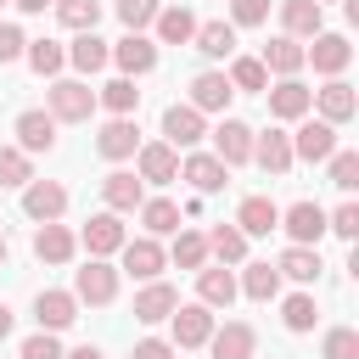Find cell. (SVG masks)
Returning <instances> with one entry per match:
<instances>
[{
    "label": "cell",
    "mask_w": 359,
    "mask_h": 359,
    "mask_svg": "<svg viewBox=\"0 0 359 359\" xmlns=\"http://www.w3.org/2000/svg\"><path fill=\"white\" fill-rule=\"evenodd\" d=\"M95 112V90L79 84V79H56L50 84V118L56 123H84Z\"/></svg>",
    "instance_id": "1"
},
{
    "label": "cell",
    "mask_w": 359,
    "mask_h": 359,
    "mask_svg": "<svg viewBox=\"0 0 359 359\" xmlns=\"http://www.w3.org/2000/svg\"><path fill=\"white\" fill-rule=\"evenodd\" d=\"M73 297H79V303H95V309L112 303V297H118V269H112L107 258H90V264L73 275Z\"/></svg>",
    "instance_id": "2"
},
{
    "label": "cell",
    "mask_w": 359,
    "mask_h": 359,
    "mask_svg": "<svg viewBox=\"0 0 359 359\" xmlns=\"http://www.w3.org/2000/svg\"><path fill=\"white\" fill-rule=\"evenodd\" d=\"M331 151H337V123H325V118H303L297 135H292V157H303V163H325Z\"/></svg>",
    "instance_id": "3"
},
{
    "label": "cell",
    "mask_w": 359,
    "mask_h": 359,
    "mask_svg": "<svg viewBox=\"0 0 359 359\" xmlns=\"http://www.w3.org/2000/svg\"><path fill=\"white\" fill-rule=\"evenodd\" d=\"M275 230H286L292 247H314V241L325 236V208H320V202H292V208L280 213Z\"/></svg>",
    "instance_id": "4"
},
{
    "label": "cell",
    "mask_w": 359,
    "mask_h": 359,
    "mask_svg": "<svg viewBox=\"0 0 359 359\" xmlns=\"http://www.w3.org/2000/svg\"><path fill=\"white\" fill-rule=\"evenodd\" d=\"M135 168H140V180H146V185H168V180H180V151H174L168 140L135 146Z\"/></svg>",
    "instance_id": "5"
},
{
    "label": "cell",
    "mask_w": 359,
    "mask_h": 359,
    "mask_svg": "<svg viewBox=\"0 0 359 359\" xmlns=\"http://www.w3.org/2000/svg\"><path fill=\"white\" fill-rule=\"evenodd\" d=\"M62 208H67V191H62L56 180H28V185H22V213H28L34 224L62 219Z\"/></svg>",
    "instance_id": "6"
},
{
    "label": "cell",
    "mask_w": 359,
    "mask_h": 359,
    "mask_svg": "<svg viewBox=\"0 0 359 359\" xmlns=\"http://www.w3.org/2000/svg\"><path fill=\"white\" fill-rule=\"evenodd\" d=\"M79 241L90 247V258H112V252L129 241V230H123V219H118V213H90Z\"/></svg>",
    "instance_id": "7"
},
{
    "label": "cell",
    "mask_w": 359,
    "mask_h": 359,
    "mask_svg": "<svg viewBox=\"0 0 359 359\" xmlns=\"http://www.w3.org/2000/svg\"><path fill=\"white\" fill-rule=\"evenodd\" d=\"M174 342L180 348H202L208 337H213V309L208 303H174Z\"/></svg>",
    "instance_id": "8"
},
{
    "label": "cell",
    "mask_w": 359,
    "mask_h": 359,
    "mask_svg": "<svg viewBox=\"0 0 359 359\" xmlns=\"http://www.w3.org/2000/svg\"><path fill=\"white\" fill-rule=\"evenodd\" d=\"M303 62H314V73L337 79V73L353 62V45H348V34H314V45L303 50Z\"/></svg>",
    "instance_id": "9"
},
{
    "label": "cell",
    "mask_w": 359,
    "mask_h": 359,
    "mask_svg": "<svg viewBox=\"0 0 359 359\" xmlns=\"http://www.w3.org/2000/svg\"><path fill=\"white\" fill-rule=\"evenodd\" d=\"M213 157H219L224 168H236V163H252V129H247L241 118H224V123L213 129Z\"/></svg>",
    "instance_id": "10"
},
{
    "label": "cell",
    "mask_w": 359,
    "mask_h": 359,
    "mask_svg": "<svg viewBox=\"0 0 359 359\" xmlns=\"http://www.w3.org/2000/svg\"><path fill=\"white\" fill-rule=\"evenodd\" d=\"M264 95H269V112H275L280 123H297V118H309V107H314V90L297 84V79H280V84L264 90Z\"/></svg>",
    "instance_id": "11"
},
{
    "label": "cell",
    "mask_w": 359,
    "mask_h": 359,
    "mask_svg": "<svg viewBox=\"0 0 359 359\" xmlns=\"http://www.w3.org/2000/svg\"><path fill=\"white\" fill-rule=\"evenodd\" d=\"M252 163L264 168V174H292V135H280V129H264V135H252Z\"/></svg>",
    "instance_id": "12"
},
{
    "label": "cell",
    "mask_w": 359,
    "mask_h": 359,
    "mask_svg": "<svg viewBox=\"0 0 359 359\" xmlns=\"http://www.w3.org/2000/svg\"><path fill=\"white\" fill-rule=\"evenodd\" d=\"M112 62L123 67V79H140V73L157 67V45H151L146 34H123V39L112 45Z\"/></svg>",
    "instance_id": "13"
},
{
    "label": "cell",
    "mask_w": 359,
    "mask_h": 359,
    "mask_svg": "<svg viewBox=\"0 0 359 359\" xmlns=\"http://www.w3.org/2000/svg\"><path fill=\"white\" fill-rule=\"evenodd\" d=\"M163 135H168V146H196V140L208 135V123H202V112H196L191 101H174V107L163 112Z\"/></svg>",
    "instance_id": "14"
},
{
    "label": "cell",
    "mask_w": 359,
    "mask_h": 359,
    "mask_svg": "<svg viewBox=\"0 0 359 359\" xmlns=\"http://www.w3.org/2000/svg\"><path fill=\"white\" fill-rule=\"evenodd\" d=\"M118 252H123V269H129L135 280H157V275H163V264H168V252H163L151 236H140V241H123Z\"/></svg>",
    "instance_id": "15"
},
{
    "label": "cell",
    "mask_w": 359,
    "mask_h": 359,
    "mask_svg": "<svg viewBox=\"0 0 359 359\" xmlns=\"http://www.w3.org/2000/svg\"><path fill=\"white\" fill-rule=\"evenodd\" d=\"M174 303H180V292H174L168 280H146V286L135 292V320H140V325H157V320L174 314Z\"/></svg>",
    "instance_id": "16"
},
{
    "label": "cell",
    "mask_w": 359,
    "mask_h": 359,
    "mask_svg": "<svg viewBox=\"0 0 359 359\" xmlns=\"http://www.w3.org/2000/svg\"><path fill=\"white\" fill-rule=\"evenodd\" d=\"M34 320H39V331H67L79 320V297L73 292H39L34 297Z\"/></svg>",
    "instance_id": "17"
},
{
    "label": "cell",
    "mask_w": 359,
    "mask_h": 359,
    "mask_svg": "<svg viewBox=\"0 0 359 359\" xmlns=\"http://www.w3.org/2000/svg\"><path fill=\"white\" fill-rule=\"evenodd\" d=\"M208 348H213V359H252L258 331H252L247 320H230V325H219V331L208 337Z\"/></svg>",
    "instance_id": "18"
},
{
    "label": "cell",
    "mask_w": 359,
    "mask_h": 359,
    "mask_svg": "<svg viewBox=\"0 0 359 359\" xmlns=\"http://www.w3.org/2000/svg\"><path fill=\"white\" fill-rule=\"evenodd\" d=\"M314 107H320V118H325V123H348V118L359 112V95H353V84L331 79V84H320V90H314Z\"/></svg>",
    "instance_id": "19"
},
{
    "label": "cell",
    "mask_w": 359,
    "mask_h": 359,
    "mask_svg": "<svg viewBox=\"0 0 359 359\" xmlns=\"http://www.w3.org/2000/svg\"><path fill=\"white\" fill-rule=\"evenodd\" d=\"M135 146H140V129H135L129 118H112V123L95 135V151H101L107 163H123V157H135Z\"/></svg>",
    "instance_id": "20"
},
{
    "label": "cell",
    "mask_w": 359,
    "mask_h": 359,
    "mask_svg": "<svg viewBox=\"0 0 359 359\" xmlns=\"http://www.w3.org/2000/svg\"><path fill=\"white\" fill-rule=\"evenodd\" d=\"M180 174H185V180H191L202 196H208V191H224V180H230V168H224L213 151H191V157L180 163Z\"/></svg>",
    "instance_id": "21"
},
{
    "label": "cell",
    "mask_w": 359,
    "mask_h": 359,
    "mask_svg": "<svg viewBox=\"0 0 359 359\" xmlns=\"http://www.w3.org/2000/svg\"><path fill=\"white\" fill-rule=\"evenodd\" d=\"M73 252H79V241H73V230H67V224H56V219H50V224H39V230H34V258H45V264H67Z\"/></svg>",
    "instance_id": "22"
},
{
    "label": "cell",
    "mask_w": 359,
    "mask_h": 359,
    "mask_svg": "<svg viewBox=\"0 0 359 359\" xmlns=\"http://www.w3.org/2000/svg\"><path fill=\"white\" fill-rule=\"evenodd\" d=\"M320 22H325V6H314V0H280V28L292 39H314Z\"/></svg>",
    "instance_id": "23"
},
{
    "label": "cell",
    "mask_w": 359,
    "mask_h": 359,
    "mask_svg": "<svg viewBox=\"0 0 359 359\" xmlns=\"http://www.w3.org/2000/svg\"><path fill=\"white\" fill-rule=\"evenodd\" d=\"M230 95H236V90H230L224 73H196V79H191V107H196V112H224Z\"/></svg>",
    "instance_id": "24"
},
{
    "label": "cell",
    "mask_w": 359,
    "mask_h": 359,
    "mask_svg": "<svg viewBox=\"0 0 359 359\" xmlns=\"http://www.w3.org/2000/svg\"><path fill=\"white\" fill-rule=\"evenodd\" d=\"M101 196H107V208H112V213H135V208L146 202L140 180H135V174H123V168H112V174L101 180Z\"/></svg>",
    "instance_id": "25"
},
{
    "label": "cell",
    "mask_w": 359,
    "mask_h": 359,
    "mask_svg": "<svg viewBox=\"0 0 359 359\" xmlns=\"http://www.w3.org/2000/svg\"><path fill=\"white\" fill-rule=\"evenodd\" d=\"M275 224H280V208H275L269 196H247V202L236 208V230H241V236H269Z\"/></svg>",
    "instance_id": "26"
},
{
    "label": "cell",
    "mask_w": 359,
    "mask_h": 359,
    "mask_svg": "<svg viewBox=\"0 0 359 359\" xmlns=\"http://www.w3.org/2000/svg\"><path fill=\"white\" fill-rule=\"evenodd\" d=\"M67 62H73L79 73H101V67L112 62V50H107V39H101L95 28H84V34H79V39L67 45Z\"/></svg>",
    "instance_id": "27"
},
{
    "label": "cell",
    "mask_w": 359,
    "mask_h": 359,
    "mask_svg": "<svg viewBox=\"0 0 359 359\" xmlns=\"http://www.w3.org/2000/svg\"><path fill=\"white\" fill-rule=\"evenodd\" d=\"M264 73H280V79H297V67H303V45L292 39V34H280V39H269L264 45Z\"/></svg>",
    "instance_id": "28"
},
{
    "label": "cell",
    "mask_w": 359,
    "mask_h": 359,
    "mask_svg": "<svg viewBox=\"0 0 359 359\" xmlns=\"http://www.w3.org/2000/svg\"><path fill=\"white\" fill-rule=\"evenodd\" d=\"M17 146L22 151H50L56 146V118L50 112H22L17 118Z\"/></svg>",
    "instance_id": "29"
},
{
    "label": "cell",
    "mask_w": 359,
    "mask_h": 359,
    "mask_svg": "<svg viewBox=\"0 0 359 359\" xmlns=\"http://www.w3.org/2000/svg\"><path fill=\"white\" fill-rule=\"evenodd\" d=\"M196 297H202L208 309H230V303H236V275L202 264V269H196Z\"/></svg>",
    "instance_id": "30"
},
{
    "label": "cell",
    "mask_w": 359,
    "mask_h": 359,
    "mask_svg": "<svg viewBox=\"0 0 359 359\" xmlns=\"http://www.w3.org/2000/svg\"><path fill=\"white\" fill-rule=\"evenodd\" d=\"M151 22H157V39H163V45H191V34H196V17H191L185 6H163Z\"/></svg>",
    "instance_id": "31"
},
{
    "label": "cell",
    "mask_w": 359,
    "mask_h": 359,
    "mask_svg": "<svg viewBox=\"0 0 359 359\" xmlns=\"http://www.w3.org/2000/svg\"><path fill=\"white\" fill-rule=\"evenodd\" d=\"M191 39L202 56H236V22H196Z\"/></svg>",
    "instance_id": "32"
},
{
    "label": "cell",
    "mask_w": 359,
    "mask_h": 359,
    "mask_svg": "<svg viewBox=\"0 0 359 359\" xmlns=\"http://www.w3.org/2000/svg\"><path fill=\"white\" fill-rule=\"evenodd\" d=\"M236 292H247L252 303H269V297H280V269L275 264H247V275H241Z\"/></svg>",
    "instance_id": "33"
},
{
    "label": "cell",
    "mask_w": 359,
    "mask_h": 359,
    "mask_svg": "<svg viewBox=\"0 0 359 359\" xmlns=\"http://www.w3.org/2000/svg\"><path fill=\"white\" fill-rule=\"evenodd\" d=\"M95 101H101L112 118H129V112L140 107V90H135V79H112V84H101V90H95Z\"/></svg>",
    "instance_id": "34"
},
{
    "label": "cell",
    "mask_w": 359,
    "mask_h": 359,
    "mask_svg": "<svg viewBox=\"0 0 359 359\" xmlns=\"http://www.w3.org/2000/svg\"><path fill=\"white\" fill-rule=\"evenodd\" d=\"M275 269H280V275H292V280H303V286H309V280H320V269H325V264H320V252H314V247H286V252H280V264H275Z\"/></svg>",
    "instance_id": "35"
},
{
    "label": "cell",
    "mask_w": 359,
    "mask_h": 359,
    "mask_svg": "<svg viewBox=\"0 0 359 359\" xmlns=\"http://www.w3.org/2000/svg\"><path fill=\"white\" fill-rule=\"evenodd\" d=\"M140 224H146L151 236H174V230H180V208H174L168 196H151V202H140Z\"/></svg>",
    "instance_id": "36"
},
{
    "label": "cell",
    "mask_w": 359,
    "mask_h": 359,
    "mask_svg": "<svg viewBox=\"0 0 359 359\" xmlns=\"http://www.w3.org/2000/svg\"><path fill=\"white\" fill-rule=\"evenodd\" d=\"M208 252H213L219 264H241V258H247V236H241L236 224H213V236H208Z\"/></svg>",
    "instance_id": "37"
},
{
    "label": "cell",
    "mask_w": 359,
    "mask_h": 359,
    "mask_svg": "<svg viewBox=\"0 0 359 359\" xmlns=\"http://www.w3.org/2000/svg\"><path fill=\"white\" fill-rule=\"evenodd\" d=\"M22 56H28V67H34L39 79L62 73V62H67V50H62L56 39H28V50H22Z\"/></svg>",
    "instance_id": "38"
},
{
    "label": "cell",
    "mask_w": 359,
    "mask_h": 359,
    "mask_svg": "<svg viewBox=\"0 0 359 359\" xmlns=\"http://www.w3.org/2000/svg\"><path fill=\"white\" fill-rule=\"evenodd\" d=\"M168 258H174L180 269H202V264H208V236L180 230V236H174V247H168Z\"/></svg>",
    "instance_id": "39"
},
{
    "label": "cell",
    "mask_w": 359,
    "mask_h": 359,
    "mask_svg": "<svg viewBox=\"0 0 359 359\" xmlns=\"http://www.w3.org/2000/svg\"><path fill=\"white\" fill-rule=\"evenodd\" d=\"M56 17H62V28L84 34V28L101 22V0H56Z\"/></svg>",
    "instance_id": "40"
},
{
    "label": "cell",
    "mask_w": 359,
    "mask_h": 359,
    "mask_svg": "<svg viewBox=\"0 0 359 359\" xmlns=\"http://www.w3.org/2000/svg\"><path fill=\"white\" fill-rule=\"evenodd\" d=\"M224 79H230V90H269V73H264L258 56H236Z\"/></svg>",
    "instance_id": "41"
},
{
    "label": "cell",
    "mask_w": 359,
    "mask_h": 359,
    "mask_svg": "<svg viewBox=\"0 0 359 359\" xmlns=\"http://www.w3.org/2000/svg\"><path fill=\"white\" fill-rule=\"evenodd\" d=\"M314 314H320V309H314V297H309V292H292V297L280 303L286 331H314Z\"/></svg>",
    "instance_id": "42"
},
{
    "label": "cell",
    "mask_w": 359,
    "mask_h": 359,
    "mask_svg": "<svg viewBox=\"0 0 359 359\" xmlns=\"http://www.w3.org/2000/svg\"><path fill=\"white\" fill-rule=\"evenodd\" d=\"M320 353H325V359H359V331H353V325H331Z\"/></svg>",
    "instance_id": "43"
},
{
    "label": "cell",
    "mask_w": 359,
    "mask_h": 359,
    "mask_svg": "<svg viewBox=\"0 0 359 359\" xmlns=\"http://www.w3.org/2000/svg\"><path fill=\"white\" fill-rule=\"evenodd\" d=\"M28 151L22 146H0V185H28Z\"/></svg>",
    "instance_id": "44"
},
{
    "label": "cell",
    "mask_w": 359,
    "mask_h": 359,
    "mask_svg": "<svg viewBox=\"0 0 359 359\" xmlns=\"http://www.w3.org/2000/svg\"><path fill=\"white\" fill-rule=\"evenodd\" d=\"M325 163H331V185L337 191H353L359 185V151H331Z\"/></svg>",
    "instance_id": "45"
},
{
    "label": "cell",
    "mask_w": 359,
    "mask_h": 359,
    "mask_svg": "<svg viewBox=\"0 0 359 359\" xmlns=\"http://www.w3.org/2000/svg\"><path fill=\"white\" fill-rule=\"evenodd\" d=\"M157 11H163L157 0H118V17H123V28H129V34H140Z\"/></svg>",
    "instance_id": "46"
},
{
    "label": "cell",
    "mask_w": 359,
    "mask_h": 359,
    "mask_svg": "<svg viewBox=\"0 0 359 359\" xmlns=\"http://www.w3.org/2000/svg\"><path fill=\"white\" fill-rule=\"evenodd\" d=\"M325 230H337L342 241H353V236H359V208H353V202H342L337 213H325Z\"/></svg>",
    "instance_id": "47"
},
{
    "label": "cell",
    "mask_w": 359,
    "mask_h": 359,
    "mask_svg": "<svg viewBox=\"0 0 359 359\" xmlns=\"http://www.w3.org/2000/svg\"><path fill=\"white\" fill-rule=\"evenodd\" d=\"M230 17H236V28H258L269 17V0H230Z\"/></svg>",
    "instance_id": "48"
},
{
    "label": "cell",
    "mask_w": 359,
    "mask_h": 359,
    "mask_svg": "<svg viewBox=\"0 0 359 359\" xmlns=\"http://www.w3.org/2000/svg\"><path fill=\"white\" fill-rule=\"evenodd\" d=\"M22 359H62V342H56V331H34V337L22 342Z\"/></svg>",
    "instance_id": "49"
},
{
    "label": "cell",
    "mask_w": 359,
    "mask_h": 359,
    "mask_svg": "<svg viewBox=\"0 0 359 359\" xmlns=\"http://www.w3.org/2000/svg\"><path fill=\"white\" fill-rule=\"evenodd\" d=\"M28 50V39H22V28L17 22H0V62H17Z\"/></svg>",
    "instance_id": "50"
},
{
    "label": "cell",
    "mask_w": 359,
    "mask_h": 359,
    "mask_svg": "<svg viewBox=\"0 0 359 359\" xmlns=\"http://www.w3.org/2000/svg\"><path fill=\"white\" fill-rule=\"evenodd\" d=\"M135 359H174V342H163V337H146V342H135Z\"/></svg>",
    "instance_id": "51"
},
{
    "label": "cell",
    "mask_w": 359,
    "mask_h": 359,
    "mask_svg": "<svg viewBox=\"0 0 359 359\" xmlns=\"http://www.w3.org/2000/svg\"><path fill=\"white\" fill-rule=\"evenodd\" d=\"M62 359H107V353H101V348H90V342H84V348H73V353H62Z\"/></svg>",
    "instance_id": "52"
},
{
    "label": "cell",
    "mask_w": 359,
    "mask_h": 359,
    "mask_svg": "<svg viewBox=\"0 0 359 359\" xmlns=\"http://www.w3.org/2000/svg\"><path fill=\"white\" fill-rule=\"evenodd\" d=\"M11 6H17V11H45L50 0H11Z\"/></svg>",
    "instance_id": "53"
},
{
    "label": "cell",
    "mask_w": 359,
    "mask_h": 359,
    "mask_svg": "<svg viewBox=\"0 0 359 359\" xmlns=\"http://www.w3.org/2000/svg\"><path fill=\"white\" fill-rule=\"evenodd\" d=\"M6 337H11V309L0 303V342H6Z\"/></svg>",
    "instance_id": "54"
},
{
    "label": "cell",
    "mask_w": 359,
    "mask_h": 359,
    "mask_svg": "<svg viewBox=\"0 0 359 359\" xmlns=\"http://www.w3.org/2000/svg\"><path fill=\"white\" fill-rule=\"evenodd\" d=\"M0 264H6V236H0Z\"/></svg>",
    "instance_id": "55"
},
{
    "label": "cell",
    "mask_w": 359,
    "mask_h": 359,
    "mask_svg": "<svg viewBox=\"0 0 359 359\" xmlns=\"http://www.w3.org/2000/svg\"><path fill=\"white\" fill-rule=\"evenodd\" d=\"M314 6H325V0H314Z\"/></svg>",
    "instance_id": "56"
},
{
    "label": "cell",
    "mask_w": 359,
    "mask_h": 359,
    "mask_svg": "<svg viewBox=\"0 0 359 359\" xmlns=\"http://www.w3.org/2000/svg\"><path fill=\"white\" fill-rule=\"evenodd\" d=\"M0 6H6V0H0Z\"/></svg>",
    "instance_id": "57"
}]
</instances>
